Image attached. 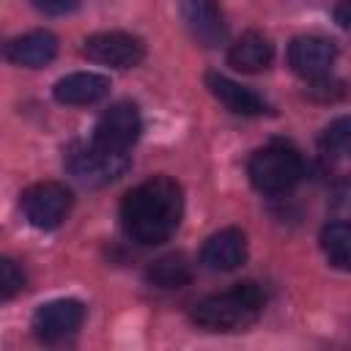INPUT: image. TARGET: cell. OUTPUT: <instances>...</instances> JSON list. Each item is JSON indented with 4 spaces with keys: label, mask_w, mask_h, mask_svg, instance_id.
<instances>
[{
    "label": "cell",
    "mask_w": 351,
    "mask_h": 351,
    "mask_svg": "<svg viewBox=\"0 0 351 351\" xmlns=\"http://www.w3.org/2000/svg\"><path fill=\"white\" fill-rule=\"evenodd\" d=\"M321 250L335 269L351 271V219L329 222L321 230Z\"/></svg>",
    "instance_id": "16"
},
{
    "label": "cell",
    "mask_w": 351,
    "mask_h": 351,
    "mask_svg": "<svg viewBox=\"0 0 351 351\" xmlns=\"http://www.w3.org/2000/svg\"><path fill=\"white\" fill-rule=\"evenodd\" d=\"M85 321V307L77 299H52L33 315V332L44 343H58L74 335Z\"/></svg>",
    "instance_id": "8"
},
{
    "label": "cell",
    "mask_w": 351,
    "mask_h": 351,
    "mask_svg": "<svg viewBox=\"0 0 351 351\" xmlns=\"http://www.w3.org/2000/svg\"><path fill=\"white\" fill-rule=\"evenodd\" d=\"M206 88L211 90V96H214L222 107H228V110L236 112V115H250V118H255V115H263V112L269 110L266 101H263L255 90H250V88H244V85L233 82V80L225 77V74L208 71V74H206Z\"/></svg>",
    "instance_id": "13"
},
{
    "label": "cell",
    "mask_w": 351,
    "mask_h": 351,
    "mask_svg": "<svg viewBox=\"0 0 351 351\" xmlns=\"http://www.w3.org/2000/svg\"><path fill=\"white\" fill-rule=\"evenodd\" d=\"M178 11L200 47H217L225 38V14L217 0H178Z\"/></svg>",
    "instance_id": "9"
},
{
    "label": "cell",
    "mask_w": 351,
    "mask_h": 351,
    "mask_svg": "<svg viewBox=\"0 0 351 351\" xmlns=\"http://www.w3.org/2000/svg\"><path fill=\"white\" fill-rule=\"evenodd\" d=\"M318 145L326 156H335V159L351 156V115H340L332 123H326L318 137Z\"/></svg>",
    "instance_id": "18"
},
{
    "label": "cell",
    "mask_w": 351,
    "mask_h": 351,
    "mask_svg": "<svg viewBox=\"0 0 351 351\" xmlns=\"http://www.w3.org/2000/svg\"><path fill=\"white\" fill-rule=\"evenodd\" d=\"M22 288H25V271L11 258H3L0 261V293H3V299L16 296Z\"/></svg>",
    "instance_id": "19"
},
{
    "label": "cell",
    "mask_w": 351,
    "mask_h": 351,
    "mask_svg": "<svg viewBox=\"0 0 351 351\" xmlns=\"http://www.w3.org/2000/svg\"><path fill=\"white\" fill-rule=\"evenodd\" d=\"M71 203H74L71 192H69L63 184H58V181L33 184L30 189L22 192V200H19L25 219H27L33 228H38V230H52V228H58V225L69 217Z\"/></svg>",
    "instance_id": "5"
},
{
    "label": "cell",
    "mask_w": 351,
    "mask_h": 351,
    "mask_svg": "<svg viewBox=\"0 0 351 351\" xmlns=\"http://www.w3.org/2000/svg\"><path fill=\"white\" fill-rule=\"evenodd\" d=\"M63 165L69 170V176H74L80 184L85 186H104L110 181H115L126 167H129V156L112 148H104L101 143L90 140V143H74L66 148Z\"/></svg>",
    "instance_id": "4"
},
{
    "label": "cell",
    "mask_w": 351,
    "mask_h": 351,
    "mask_svg": "<svg viewBox=\"0 0 351 351\" xmlns=\"http://www.w3.org/2000/svg\"><path fill=\"white\" fill-rule=\"evenodd\" d=\"M247 261V236L239 228H222L206 239L200 263L211 271H233Z\"/></svg>",
    "instance_id": "11"
},
{
    "label": "cell",
    "mask_w": 351,
    "mask_h": 351,
    "mask_svg": "<svg viewBox=\"0 0 351 351\" xmlns=\"http://www.w3.org/2000/svg\"><path fill=\"white\" fill-rule=\"evenodd\" d=\"M58 55V38L49 30H30L5 44V60L25 69H41Z\"/></svg>",
    "instance_id": "12"
},
{
    "label": "cell",
    "mask_w": 351,
    "mask_h": 351,
    "mask_svg": "<svg viewBox=\"0 0 351 351\" xmlns=\"http://www.w3.org/2000/svg\"><path fill=\"white\" fill-rule=\"evenodd\" d=\"M82 0H33V5L47 16H63L71 14Z\"/></svg>",
    "instance_id": "21"
},
{
    "label": "cell",
    "mask_w": 351,
    "mask_h": 351,
    "mask_svg": "<svg viewBox=\"0 0 351 351\" xmlns=\"http://www.w3.org/2000/svg\"><path fill=\"white\" fill-rule=\"evenodd\" d=\"M110 93V80L96 71H74L55 82L52 96L60 104H96Z\"/></svg>",
    "instance_id": "14"
},
{
    "label": "cell",
    "mask_w": 351,
    "mask_h": 351,
    "mask_svg": "<svg viewBox=\"0 0 351 351\" xmlns=\"http://www.w3.org/2000/svg\"><path fill=\"white\" fill-rule=\"evenodd\" d=\"M250 181L258 192L263 195H282L291 192L302 176H304V162L299 156V151L293 145L285 143H269L263 148H258L250 156L247 165Z\"/></svg>",
    "instance_id": "3"
},
{
    "label": "cell",
    "mask_w": 351,
    "mask_h": 351,
    "mask_svg": "<svg viewBox=\"0 0 351 351\" xmlns=\"http://www.w3.org/2000/svg\"><path fill=\"white\" fill-rule=\"evenodd\" d=\"M335 22L346 30H351V0H340L335 5Z\"/></svg>",
    "instance_id": "22"
},
{
    "label": "cell",
    "mask_w": 351,
    "mask_h": 351,
    "mask_svg": "<svg viewBox=\"0 0 351 351\" xmlns=\"http://www.w3.org/2000/svg\"><path fill=\"white\" fill-rule=\"evenodd\" d=\"M263 302V291L255 282H239L222 293L200 299L192 310V324L208 332H236L261 315Z\"/></svg>",
    "instance_id": "2"
},
{
    "label": "cell",
    "mask_w": 351,
    "mask_h": 351,
    "mask_svg": "<svg viewBox=\"0 0 351 351\" xmlns=\"http://www.w3.org/2000/svg\"><path fill=\"white\" fill-rule=\"evenodd\" d=\"M145 280L156 288H165V291H173V288H181L192 280V269L186 263V258L181 252H170V255H162L156 258L148 271H145Z\"/></svg>",
    "instance_id": "17"
},
{
    "label": "cell",
    "mask_w": 351,
    "mask_h": 351,
    "mask_svg": "<svg viewBox=\"0 0 351 351\" xmlns=\"http://www.w3.org/2000/svg\"><path fill=\"white\" fill-rule=\"evenodd\" d=\"M181 214H184V192L167 176H154L137 184L121 200L123 233L143 247L167 241L176 233Z\"/></svg>",
    "instance_id": "1"
},
{
    "label": "cell",
    "mask_w": 351,
    "mask_h": 351,
    "mask_svg": "<svg viewBox=\"0 0 351 351\" xmlns=\"http://www.w3.org/2000/svg\"><path fill=\"white\" fill-rule=\"evenodd\" d=\"M140 132H143V121H140L137 107L132 101H118L99 115L96 129H93V140L101 143L104 148L126 154L137 143Z\"/></svg>",
    "instance_id": "7"
},
{
    "label": "cell",
    "mask_w": 351,
    "mask_h": 351,
    "mask_svg": "<svg viewBox=\"0 0 351 351\" xmlns=\"http://www.w3.org/2000/svg\"><path fill=\"white\" fill-rule=\"evenodd\" d=\"M82 55L93 63L112 66V69H132L145 58V47L137 36L121 33V30H107V33H93L82 44Z\"/></svg>",
    "instance_id": "6"
},
{
    "label": "cell",
    "mask_w": 351,
    "mask_h": 351,
    "mask_svg": "<svg viewBox=\"0 0 351 351\" xmlns=\"http://www.w3.org/2000/svg\"><path fill=\"white\" fill-rule=\"evenodd\" d=\"M332 211L340 217H351V176L335 184L332 189Z\"/></svg>",
    "instance_id": "20"
},
{
    "label": "cell",
    "mask_w": 351,
    "mask_h": 351,
    "mask_svg": "<svg viewBox=\"0 0 351 351\" xmlns=\"http://www.w3.org/2000/svg\"><path fill=\"white\" fill-rule=\"evenodd\" d=\"M274 58V47L271 41L258 33V30H250L244 33L241 38L233 41V47L228 49V63L236 69V71H244V74H255V71H263Z\"/></svg>",
    "instance_id": "15"
},
{
    "label": "cell",
    "mask_w": 351,
    "mask_h": 351,
    "mask_svg": "<svg viewBox=\"0 0 351 351\" xmlns=\"http://www.w3.org/2000/svg\"><path fill=\"white\" fill-rule=\"evenodd\" d=\"M335 58H337L335 44L321 36H296L288 47V66L304 80L324 77L335 63Z\"/></svg>",
    "instance_id": "10"
}]
</instances>
